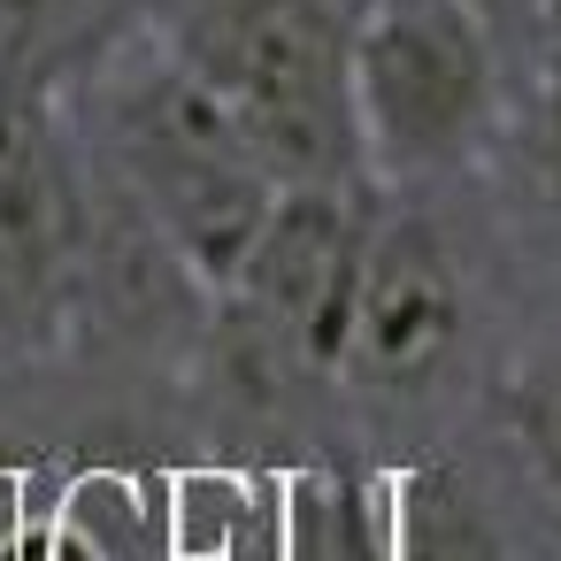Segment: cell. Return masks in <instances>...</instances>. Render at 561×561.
<instances>
[{
  "mask_svg": "<svg viewBox=\"0 0 561 561\" xmlns=\"http://www.w3.org/2000/svg\"><path fill=\"white\" fill-rule=\"evenodd\" d=\"M70 116H78L93 178L116 185L162 231V247L193 270V285L216 300L239 277V262L277 201V178L254 154V139L231 124V108L154 32V16H139L78 78Z\"/></svg>",
  "mask_w": 561,
  "mask_h": 561,
  "instance_id": "cell-1",
  "label": "cell"
},
{
  "mask_svg": "<svg viewBox=\"0 0 561 561\" xmlns=\"http://www.w3.org/2000/svg\"><path fill=\"white\" fill-rule=\"evenodd\" d=\"M362 0H162L154 32L231 108L277 185H346L362 170L346 47Z\"/></svg>",
  "mask_w": 561,
  "mask_h": 561,
  "instance_id": "cell-2",
  "label": "cell"
},
{
  "mask_svg": "<svg viewBox=\"0 0 561 561\" xmlns=\"http://www.w3.org/2000/svg\"><path fill=\"white\" fill-rule=\"evenodd\" d=\"M346 93L377 193L461 178L507 131L500 39L477 0H362Z\"/></svg>",
  "mask_w": 561,
  "mask_h": 561,
  "instance_id": "cell-3",
  "label": "cell"
},
{
  "mask_svg": "<svg viewBox=\"0 0 561 561\" xmlns=\"http://www.w3.org/2000/svg\"><path fill=\"white\" fill-rule=\"evenodd\" d=\"M93 162L62 93L0 85V339L39 346L78 316Z\"/></svg>",
  "mask_w": 561,
  "mask_h": 561,
  "instance_id": "cell-4",
  "label": "cell"
},
{
  "mask_svg": "<svg viewBox=\"0 0 561 561\" xmlns=\"http://www.w3.org/2000/svg\"><path fill=\"white\" fill-rule=\"evenodd\" d=\"M469 270L446 247V231L415 208H377L346 346H339V385L369 400H431L461 354H469Z\"/></svg>",
  "mask_w": 561,
  "mask_h": 561,
  "instance_id": "cell-5",
  "label": "cell"
},
{
  "mask_svg": "<svg viewBox=\"0 0 561 561\" xmlns=\"http://www.w3.org/2000/svg\"><path fill=\"white\" fill-rule=\"evenodd\" d=\"M377 231V185L346 178V185H277L239 277L224 293H247L300 354L316 377H339V346H346V316H354V285H362V254Z\"/></svg>",
  "mask_w": 561,
  "mask_h": 561,
  "instance_id": "cell-6",
  "label": "cell"
},
{
  "mask_svg": "<svg viewBox=\"0 0 561 561\" xmlns=\"http://www.w3.org/2000/svg\"><path fill=\"white\" fill-rule=\"evenodd\" d=\"M277 561H392L385 469H277Z\"/></svg>",
  "mask_w": 561,
  "mask_h": 561,
  "instance_id": "cell-7",
  "label": "cell"
},
{
  "mask_svg": "<svg viewBox=\"0 0 561 561\" xmlns=\"http://www.w3.org/2000/svg\"><path fill=\"white\" fill-rule=\"evenodd\" d=\"M47 561H170V477H70L47 507Z\"/></svg>",
  "mask_w": 561,
  "mask_h": 561,
  "instance_id": "cell-8",
  "label": "cell"
},
{
  "mask_svg": "<svg viewBox=\"0 0 561 561\" xmlns=\"http://www.w3.org/2000/svg\"><path fill=\"white\" fill-rule=\"evenodd\" d=\"M139 0H0V85H78L124 32Z\"/></svg>",
  "mask_w": 561,
  "mask_h": 561,
  "instance_id": "cell-9",
  "label": "cell"
},
{
  "mask_svg": "<svg viewBox=\"0 0 561 561\" xmlns=\"http://www.w3.org/2000/svg\"><path fill=\"white\" fill-rule=\"evenodd\" d=\"M170 561H277V469H178Z\"/></svg>",
  "mask_w": 561,
  "mask_h": 561,
  "instance_id": "cell-10",
  "label": "cell"
},
{
  "mask_svg": "<svg viewBox=\"0 0 561 561\" xmlns=\"http://www.w3.org/2000/svg\"><path fill=\"white\" fill-rule=\"evenodd\" d=\"M392 561H500V530L454 461H392Z\"/></svg>",
  "mask_w": 561,
  "mask_h": 561,
  "instance_id": "cell-11",
  "label": "cell"
},
{
  "mask_svg": "<svg viewBox=\"0 0 561 561\" xmlns=\"http://www.w3.org/2000/svg\"><path fill=\"white\" fill-rule=\"evenodd\" d=\"M500 423H507L515 461L530 469L538 500H546L553 523H561V346L530 354V362L500 385Z\"/></svg>",
  "mask_w": 561,
  "mask_h": 561,
  "instance_id": "cell-12",
  "label": "cell"
},
{
  "mask_svg": "<svg viewBox=\"0 0 561 561\" xmlns=\"http://www.w3.org/2000/svg\"><path fill=\"white\" fill-rule=\"evenodd\" d=\"M507 147H515V170H523V185L561 216V70L507 116V131H500Z\"/></svg>",
  "mask_w": 561,
  "mask_h": 561,
  "instance_id": "cell-13",
  "label": "cell"
},
{
  "mask_svg": "<svg viewBox=\"0 0 561 561\" xmlns=\"http://www.w3.org/2000/svg\"><path fill=\"white\" fill-rule=\"evenodd\" d=\"M553 70H561V0H553Z\"/></svg>",
  "mask_w": 561,
  "mask_h": 561,
  "instance_id": "cell-14",
  "label": "cell"
}]
</instances>
